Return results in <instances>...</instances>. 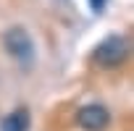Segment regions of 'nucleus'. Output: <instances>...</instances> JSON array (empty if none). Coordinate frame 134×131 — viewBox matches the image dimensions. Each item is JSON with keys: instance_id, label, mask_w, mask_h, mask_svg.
<instances>
[{"instance_id": "1", "label": "nucleus", "mask_w": 134, "mask_h": 131, "mask_svg": "<svg viewBox=\"0 0 134 131\" xmlns=\"http://www.w3.org/2000/svg\"><path fill=\"white\" fill-rule=\"evenodd\" d=\"M126 55H129V39L121 34H108L105 39H100V45L92 52L95 63L103 68H118L126 60Z\"/></svg>"}, {"instance_id": "2", "label": "nucleus", "mask_w": 134, "mask_h": 131, "mask_svg": "<svg viewBox=\"0 0 134 131\" xmlns=\"http://www.w3.org/2000/svg\"><path fill=\"white\" fill-rule=\"evenodd\" d=\"M3 45H5V52L13 60H19L24 68L32 66V60H34V42H32V37H29L26 29H21V26L8 29L3 34Z\"/></svg>"}, {"instance_id": "3", "label": "nucleus", "mask_w": 134, "mask_h": 131, "mask_svg": "<svg viewBox=\"0 0 134 131\" xmlns=\"http://www.w3.org/2000/svg\"><path fill=\"white\" fill-rule=\"evenodd\" d=\"M76 123H79L84 131H105L108 123H110V113H108L105 105H95V102H92V105L79 108Z\"/></svg>"}, {"instance_id": "4", "label": "nucleus", "mask_w": 134, "mask_h": 131, "mask_svg": "<svg viewBox=\"0 0 134 131\" xmlns=\"http://www.w3.org/2000/svg\"><path fill=\"white\" fill-rule=\"evenodd\" d=\"M29 126H32V115L26 108H16L0 121V131H29Z\"/></svg>"}, {"instance_id": "5", "label": "nucleus", "mask_w": 134, "mask_h": 131, "mask_svg": "<svg viewBox=\"0 0 134 131\" xmlns=\"http://www.w3.org/2000/svg\"><path fill=\"white\" fill-rule=\"evenodd\" d=\"M105 3H108V0H90V8H92L95 13H103V11H105Z\"/></svg>"}]
</instances>
